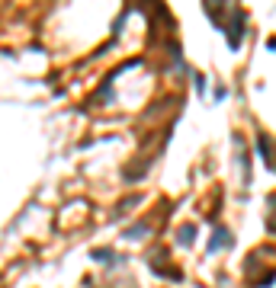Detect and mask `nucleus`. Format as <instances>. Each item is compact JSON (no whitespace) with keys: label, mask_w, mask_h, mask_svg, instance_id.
Wrapping results in <instances>:
<instances>
[{"label":"nucleus","mask_w":276,"mask_h":288,"mask_svg":"<svg viewBox=\"0 0 276 288\" xmlns=\"http://www.w3.org/2000/svg\"><path fill=\"white\" fill-rule=\"evenodd\" d=\"M257 147H260V154H264V163L270 167V138H267V135H260V138H257Z\"/></svg>","instance_id":"nucleus-1"},{"label":"nucleus","mask_w":276,"mask_h":288,"mask_svg":"<svg viewBox=\"0 0 276 288\" xmlns=\"http://www.w3.org/2000/svg\"><path fill=\"white\" fill-rule=\"evenodd\" d=\"M193 234H196L193 228H183L180 231V243H193Z\"/></svg>","instance_id":"nucleus-3"},{"label":"nucleus","mask_w":276,"mask_h":288,"mask_svg":"<svg viewBox=\"0 0 276 288\" xmlns=\"http://www.w3.org/2000/svg\"><path fill=\"white\" fill-rule=\"evenodd\" d=\"M215 234H219V237L209 240V250H219V246H225V243H228V234H225V231H215Z\"/></svg>","instance_id":"nucleus-2"}]
</instances>
